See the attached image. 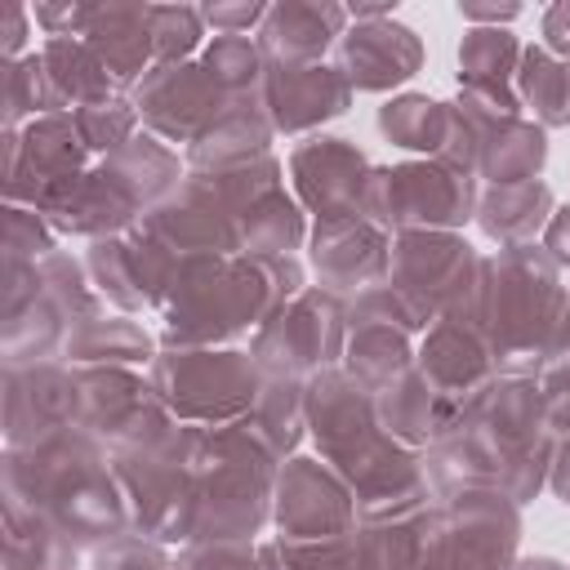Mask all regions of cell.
<instances>
[{
  "label": "cell",
  "instance_id": "obj_1",
  "mask_svg": "<svg viewBox=\"0 0 570 570\" xmlns=\"http://www.w3.org/2000/svg\"><path fill=\"white\" fill-rule=\"evenodd\" d=\"M566 312V294L557 285V263L539 245H508L499 258H476L472 285L463 289L450 321L468 325L494 374L521 379L548 365L557 325Z\"/></svg>",
  "mask_w": 570,
  "mask_h": 570
},
{
  "label": "cell",
  "instance_id": "obj_2",
  "mask_svg": "<svg viewBox=\"0 0 570 570\" xmlns=\"http://www.w3.org/2000/svg\"><path fill=\"white\" fill-rule=\"evenodd\" d=\"M174 178H178L174 151H165L156 138H134L120 151H111L98 169H89L76 183V191L45 223L53 232L107 240L111 232H120L138 218V205L165 196L174 187Z\"/></svg>",
  "mask_w": 570,
  "mask_h": 570
},
{
  "label": "cell",
  "instance_id": "obj_3",
  "mask_svg": "<svg viewBox=\"0 0 570 570\" xmlns=\"http://www.w3.org/2000/svg\"><path fill=\"white\" fill-rule=\"evenodd\" d=\"M517 503L499 490H459L423 521L414 570H508L517 548Z\"/></svg>",
  "mask_w": 570,
  "mask_h": 570
},
{
  "label": "cell",
  "instance_id": "obj_4",
  "mask_svg": "<svg viewBox=\"0 0 570 570\" xmlns=\"http://www.w3.org/2000/svg\"><path fill=\"white\" fill-rule=\"evenodd\" d=\"M151 387L169 419H183L191 428H227V419H240L258 401V361L240 352H165L151 365Z\"/></svg>",
  "mask_w": 570,
  "mask_h": 570
},
{
  "label": "cell",
  "instance_id": "obj_5",
  "mask_svg": "<svg viewBox=\"0 0 570 570\" xmlns=\"http://www.w3.org/2000/svg\"><path fill=\"white\" fill-rule=\"evenodd\" d=\"M472 209V174L454 165H401V169H379L365 178L361 214L392 232H432V227H454Z\"/></svg>",
  "mask_w": 570,
  "mask_h": 570
},
{
  "label": "cell",
  "instance_id": "obj_6",
  "mask_svg": "<svg viewBox=\"0 0 570 570\" xmlns=\"http://www.w3.org/2000/svg\"><path fill=\"white\" fill-rule=\"evenodd\" d=\"M338 352H343V312H338V294L330 289H303L254 338L258 370H267V379H294V383L330 370Z\"/></svg>",
  "mask_w": 570,
  "mask_h": 570
},
{
  "label": "cell",
  "instance_id": "obj_7",
  "mask_svg": "<svg viewBox=\"0 0 570 570\" xmlns=\"http://www.w3.org/2000/svg\"><path fill=\"white\" fill-rule=\"evenodd\" d=\"M80 414V387L76 374H67L53 361L36 365H9L4 374V436L9 450L40 445L67 428H76Z\"/></svg>",
  "mask_w": 570,
  "mask_h": 570
},
{
  "label": "cell",
  "instance_id": "obj_8",
  "mask_svg": "<svg viewBox=\"0 0 570 570\" xmlns=\"http://www.w3.org/2000/svg\"><path fill=\"white\" fill-rule=\"evenodd\" d=\"M276 521L285 530V543L347 539L356 530V499L338 472H325L312 459H294L289 472H281Z\"/></svg>",
  "mask_w": 570,
  "mask_h": 570
},
{
  "label": "cell",
  "instance_id": "obj_9",
  "mask_svg": "<svg viewBox=\"0 0 570 570\" xmlns=\"http://www.w3.org/2000/svg\"><path fill=\"white\" fill-rule=\"evenodd\" d=\"M223 102H236L218 89V80L205 67L191 62H169L156 67L142 85H138V116L165 134V138H191L196 129H205V111H227Z\"/></svg>",
  "mask_w": 570,
  "mask_h": 570
},
{
  "label": "cell",
  "instance_id": "obj_10",
  "mask_svg": "<svg viewBox=\"0 0 570 570\" xmlns=\"http://www.w3.org/2000/svg\"><path fill=\"white\" fill-rule=\"evenodd\" d=\"M387 254L392 249H383V227H374L365 214L325 218L312 240V258L330 294L379 285V276H387Z\"/></svg>",
  "mask_w": 570,
  "mask_h": 570
},
{
  "label": "cell",
  "instance_id": "obj_11",
  "mask_svg": "<svg viewBox=\"0 0 570 570\" xmlns=\"http://www.w3.org/2000/svg\"><path fill=\"white\" fill-rule=\"evenodd\" d=\"M361 174H365V160L343 138H312L307 147L294 151L298 196L321 214V223L361 214V196H365Z\"/></svg>",
  "mask_w": 570,
  "mask_h": 570
},
{
  "label": "cell",
  "instance_id": "obj_12",
  "mask_svg": "<svg viewBox=\"0 0 570 570\" xmlns=\"http://www.w3.org/2000/svg\"><path fill=\"white\" fill-rule=\"evenodd\" d=\"M263 111L276 129H307L325 116H338L352 98L343 71L330 67H272L263 76Z\"/></svg>",
  "mask_w": 570,
  "mask_h": 570
},
{
  "label": "cell",
  "instance_id": "obj_13",
  "mask_svg": "<svg viewBox=\"0 0 570 570\" xmlns=\"http://www.w3.org/2000/svg\"><path fill=\"white\" fill-rule=\"evenodd\" d=\"M419 67V40L405 27H361L343 40V76L356 89H387Z\"/></svg>",
  "mask_w": 570,
  "mask_h": 570
},
{
  "label": "cell",
  "instance_id": "obj_14",
  "mask_svg": "<svg viewBox=\"0 0 570 570\" xmlns=\"http://www.w3.org/2000/svg\"><path fill=\"white\" fill-rule=\"evenodd\" d=\"M543 156H548L543 129L521 125L517 116L494 120V134H490V138H476V169H481L494 187L534 178V169L543 165Z\"/></svg>",
  "mask_w": 570,
  "mask_h": 570
},
{
  "label": "cell",
  "instance_id": "obj_15",
  "mask_svg": "<svg viewBox=\"0 0 570 570\" xmlns=\"http://www.w3.org/2000/svg\"><path fill=\"white\" fill-rule=\"evenodd\" d=\"M548 209H552V196H548L543 183H534V178L503 183V187H490V196L481 200V227L494 240L525 245L548 223Z\"/></svg>",
  "mask_w": 570,
  "mask_h": 570
},
{
  "label": "cell",
  "instance_id": "obj_16",
  "mask_svg": "<svg viewBox=\"0 0 570 570\" xmlns=\"http://www.w3.org/2000/svg\"><path fill=\"white\" fill-rule=\"evenodd\" d=\"M62 352L76 365H134L151 356V338L125 316H94L67 334Z\"/></svg>",
  "mask_w": 570,
  "mask_h": 570
},
{
  "label": "cell",
  "instance_id": "obj_17",
  "mask_svg": "<svg viewBox=\"0 0 570 570\" xmlns=\"http://www.w3.org/2000/svg\"><path fill=\"white\" fill-rule=\"evenodd\" d=\"M352 325H356V334L347 343V374L365 392H383L387 383L410 374V347H405L401 330H392L383 321H352Z\"/></svg>",
  "mask_w": 570,
  "mask_h": 570
},
{
  "label": "cell",
  "instance_id": "obj_18",
  "mask_svg": "<svg viewBox=\"0 0 570 570\" xmlns=\"http://www.w3.org/2000/svg\"><path fill=\"white\" fill-rule=\"evenodd\" d=\"M236 232H240V245H249V254H289L303 240V218L294 200L276 187L236 218Z\"/></svg>",
  "mask_w": 570,
  "mask_h": 570
},
{
  "label": "cell",
  "instance_id": "obj_19",
  "mask_svg": "<svg viewBox=\"0 0 570 570\" xmlns=\"http://www.w3.org/2000/svg\"><path fill=\"white\" fill-rule=\"evenodd\" d=\"M521 94L539 111L543 125H570V62H552L548 53H525Z\"/></svg>",
  "mask_w": 570,
  "mask_h": 570
},
{
  "label": "cell",
  "instance_id": "obj_20",
  "mask_svg": "<svg viewBox=\"0 0 570 570\" xmlns=\"http://www.w3.org/2000/svg\"><path fill=\"white\" fill-rule=\"evenodd\" d=\"M36 111L58 116V111H53L49 80H45V62L31 53V58L13 62L9 76H4V125L18 129V120H22V116H36Z\"/></svg>",
  "mask_w": 570,
  "mask_h": 570
},
{
  "label": "cell",
  "instance_id": "obj_21",
  "mask_svg": "<svg viewBox=\"0 0 570 570\" xmlns=\"http://www.w3.org/2000/svg\"><path fill=\"white\" fill-rule=\"evenodd\" d=\"M174 570H258L249 543H191Z\"/></svg>",
  "mask_w": 570,
  "mask_h": 570
},
{
  "label": "cell",
  "instance_id": "obj_22",
  "mask_svg": "<svg viewBox=\"0 0 570 570\" xmlns=\"http://www.w3.org/2000/svg\"><path fill=\"white\" fill-rule=\"evenodd\" d=\"M548 249H552V263H570V209H557L548 218Z\"/></svg>",
  "mask_w": 570,
  "mask_h": 570
},
{
  "label": "cell",
  "instance_id": "obj_23",
  "mask_svg": "<svg viewBox=\"0 0 570 570\" xmlns=\"http://www.w3.org/2000/svg\"><path fill=\"white\" fill-rule=\"evenodd\" d=\"M548 370H570V298H566V312H561V325L548 352Z\"/></svg>",
  "mask_w": 570,
  "mask_h": 570
},
{
  "label": "cell",
  "instance_id": "obj_24",
  "mask_svg": "<svg viewBox=\"0 0 570 570\" xmlns=\"http://www.w3.org/2000/svg\"><path fill=\"white\" fill-rule=\"evenodd\" d=\"M552 490H557V494L570 503V445H566V450L552 459Z\"/></svg>",
  "mask_w": 570,
  "mask_h": 570
},
{
  "label": "cell",
  "instance_id": "obj_25",
  "mask_svg": "<svg viewBox=\"0 0 570 570\" xmlns=\"http://www.w3.org/2000/svg\"><path fill=\"white\" fill-rule=\"evenodd\" d=\"M517 570H566L561 561H552V557H534V561H521Z\"/></svg>",
  "mask_w": 570,
  "mask_h": 570
}]
</instances>
